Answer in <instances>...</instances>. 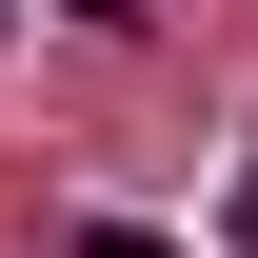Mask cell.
<instances>
[{
	"mask_svg": "<svg viewBox=\"0 0 258 258\" xmlns=\"http://www.w3.org/2000/svg\"><path fill=\"white\" fill-rule=\"evenodd\" d=\"M0 20H20V0H0Z\"/></svg>",
	"mask_w": 258,
	"mask_h": 258,
	"instance_id": "cell-4",
	"label": "cell"
},
{
	"mask_svg": "<svg viewBox=\"0 0 258 258\" xmlns=\"http://www.w3.org/2000/svg\"><path fill=\"white\" fill-rule=\"evenodd\" d=\"M238 258H258V159H238Z\"/></svg>",
	"mask_w": 258,
	"mask_h": 258,
	"instance_id": "cell-3",
	"label": "cell"
},
{
	"mask_svg": "<svg viewBox=\"0 0 258 258\" xmlns=\"http://www.w3.org/2000/svg\"><path fill=\"white\" fill-rule=\"evenodd\" d=\"M60 20H159V0H60Z\"/></svg>",
	"mask_w": 258,
	"mask_h": 258,
	"instance_id": "cell-2",
	"label": "cell"
},
{
	"mask_svg": "<svg viewBox=\"0 0 258 258\" xmlns=\"http://www.w3.org/2000/svg\"><path fill=\"white\" fill-rule=\"evenodd\" d=\"M80 258H179V238H139V219H80Z\"/></svg>",
	"mask_w": 258,
	"mask_h": 258,
	"instance_id": "cell-1",
	"label": "cell"
}]
</instances>
